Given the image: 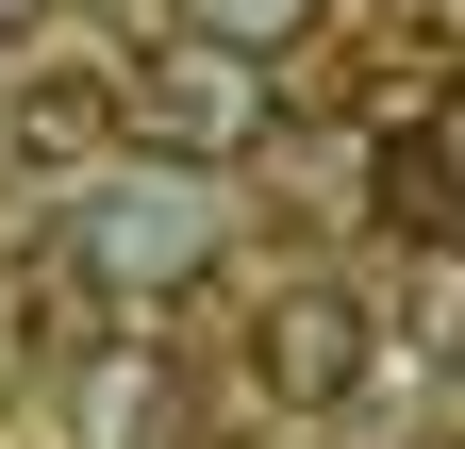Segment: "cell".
Masks as SVG:
<instances>
[{"mask_svg":"<svg viewBox=\"0 0 465 449\" xmlns=\"http://www.w3.org/2000/svg\"><path fill=\"white\" fill-rule=\"evenodd\" d=\"M183 34H232V50H282V34H316V0H166Z\"/></svg>","mask_w":465,"mask_h":449,"instance_id":"cell-7","label":"cell"},{"mask_svg":"<svg viewBox=\"0 0 465 449\" xmlns=\"http://www.w3.org/2000/svg\"><path fill=\"white\" fill-rule=\"evenodd\" d=\"M416 350H465V234L416 250Z\"/></svg>","mask_w":465,"mask_h":449,"instance_id":"cell-8","label":"cell"},{"mask_svg":"<svg viewBox=\"0 0 465 449\" xmlns=\"http://www.w3.org/2000/svg\"><path fill=\"white\" fill-rule=\"evenodd\" d=\"M366 216H382L399 250L465 234V150H449V117H382V150H366Z\"/></svg>","mask_w":465,"mask_h":449,"instance_id":"cell-4","label":"cell"},{"mask_svg":"<svg viewBox=\"0 0 465 449\" xmlns=\"http://www.w3.org/2000/svg\"><path fill=\"white\" fill-rule=\"evenodd\" d=\"M116 134L166 150V166H232V150H266V134H282L266 50H232V34H183V17H166V50H134V67H116Z\"/></svg>","mask_w":465,"mask_h":449,"instance_id":"cell-1","label":"cell"},{"mask_svg":"<svg viewBox=\"0 0 465 449\" xmlns=\"http://www.w3.org/2000/svg\"><path fill=\"white\" fill-rule=\"evenodd\" d=\"M366 366H382V316L349 300V284H266V316H250V383H266L282 416L366 400Z\"/></svg>","mask_w":465,"mask_h":449,"instance_id":"cell-3","label":"cell"},{"mask_svg":"<svg viewBox=\"0 0 465 449\" xmlns=\"http://www.w3.org/2000/svg\"><path fill=\"white\" fill-rule=\"evenodd\" d=\"M100 150H134L116 134V84H84V67L0 84V166H100Z\"/></svg>","mask_w":465,"mask_h":449,"instance_id":"cell-5","label":"cell"},{"mask_svg":"<svg viewBox=\"0 0 465 449\" xmlns=\"http://www.w3.org/2000/svg\"><path fill=\"white\" fill-rule=\"evenodd\" d=\"M34 17H50V0H0V50H17V34H34Z\"/></svg>","mask_w":465,"mask_h":449,"instance_id":"cell-9","label":"cell"},{"mask_svg":"<svg viewBox=\"0 0 465 449\" xmlns=\"http://www.w3.org/2000/svg\"><path fill=\"white\" fill-rule=\"evenodd\" d=\"M216 166H166V150H134V166H100V200H84V266L116 300H200V266H216Z\"/></svg>","mask_w":465,"mask_h":449,"instance_id":"cell-2","label":"cell"},{"mask_svg":"<svg viewBox=\"0 0 465 449\" xmlns=\"http://www.w3.org/2000/svg\"><path fill=\"white\" fill-rule=\"evenodd\" d=\"M17 300H34V316H17V333H34V350H84V333L116 316V284H100V266H84V250H34V284H17Z\"/></svg>","mask_w":465,"mask_h":449,"instance_id":"cell-6","label":"cell"}]
</instances>
